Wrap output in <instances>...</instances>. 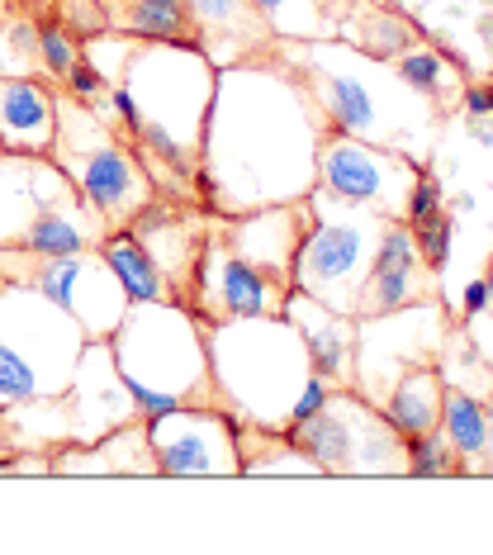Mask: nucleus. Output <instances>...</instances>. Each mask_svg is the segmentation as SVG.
<instances>
[{"mask_svg":"<svg viewBox=\"0 0 493 555\" xmlns=\"http://www.w3.org/2000/svg\"><path fill=\"white\" fill-rule=\"evenodd\" d=\"M271 53L303 81V91L313 95L333 133L399 147V153L427 162V143L437 138L441 109L408 91L389 62L361 53L337 34L309 43H271Z\"/></svg>","mask_w":493,"mask_h":555,"instance_id":"obj_3","label":"nucleus"},{"mask_svg":"<svg viewBox=\"0 0 493 555\" xmlns=\"http://www.w3.org/2000/svg\"><path fill=\"white\" fill-rule=\"evenodd\" d=\"M62 91H67L72 100H81V105H91L95 115H105L109 124H114V86L100 77V72L91 67V62H76V67L62 77Z\"/></svg>","mask_w":493,"mask_h":555,"instance_id":"obj_34","label":"nucleus"},{"mask_svg":"<svg viewBox=\"0 0 493 555\" xmlns=\"http://www.w3.org/2000/svg\"><path fill=\"white\" fill-rule=\"evenodd\" d=\"M129 233L147 247V257L157 261V271L167 275L171 295L185 299L190 295V275H195V257L199 243L209 233V209L199 199H171L157 195L152 205L129 223Z\"/></svg>","mask_w":493,"mask_h":555,"instance_id":"obj_15","label":"nucleus"},{"mask_svg":"<svg viewBox=\"0 0 493 555\" xmlns=\"http://www.w3.org/2000/svg\"><path fill=\"white\" fill-rule=\"evenodd\" d=\"M10 48H20V53H38V24L34 20L10 24Z\"/></svg>","mask_w":493,"mask_h":555,"instance_id":"obj_41","label":"nucleus"},{"mask_svg":"<svg viewBox=\"0 0 493 555\" xmlns=\"http://www.w3.org/2000/svg\"><path fill=\"white\" fill-rule=\"evenodd\" d=\"M100 257H105V267L114 271V281L124 285L129 299H176L167 275L157 271V261L147 257V247L129 229H109L105 243H100Z\"/></svg>","mask_w":493,"mask_h":555,"instance_id":"obj_28","label":"nucleus"},{"mask_svg":"<svg viewBox=\"0 0 493 555\" xmlns=\"http://www.w3.org/2000/svg\"><path fill=\"white\" fill-rule=\"evenodd\" d=\"M48 157L62 167V176L76 185V195L91 205L109 229H129L152 199L157 185L143 167V157L133 153V143L119 133V124L95 115L91 105L57 91V129Z\"/></svg>","mask_w":493,"mask_h":555,"instance_id":"obj_6","label":"nucleus"},{"mask_svg":"<svg viewBox=\"0 0 493 555\" xmlns=\"http://www.w3.org/2000/svg\"><path fill=\"white\" fill-rule=\"evenodd\" d=\"M91 337L43 289L5 281L0 289V409L67 395Z\"/></svg>","mask_w":493,"mask_h":555,"instance_id":"obj_7","label":"nucleus"},{"mask_svg":"<svg viewBox=\"0 0 493 555\" xmlns=\"http://www.w3.org/2000/svg\"><path fill=\"white\" fill-rule=\"evenodd\" d=\"M109 351L138 418L213 399L205 319L185 299H133L109 333Z\"/></svg>","mask_w":493,"mask_h":555,"instance_id":"obj_5","label":"nucleus"},{"mask_svg":"<svg viewBox=\"0 0 493 555\" xmlns=\"http://www.w3.org/2000/svg\"><path fill=\"white\" fill-rule=\"evenodd\" d=\"M337 39H347L351 48H361V53H371L379 62H394L399 53H408L417 43V34H413L408 20L394 15V10L347 0V10H341V20H337Z\"/></svg>","mask_w":493,"mask_h":555,"instance_id":"obj_25","label":"nucleus"},{"mask_svg":"<svg viewBox=\"0 0 493 555\" xmlns=\"http://www.w3.org/2000/svg\"><path fill=\"white\" fill-rule=\"evenodd\" d=\"M303 205H309V229L299 237L289 285L337 313H356V295H361L365 275H371L379 243H385V229L394 219L361 209V205H347V199L327 195L319 185L309 191Z\"/></svg>","mask_w":493,"mask_h":555,"instance_id":"obj_8","label":"nucleus"},{"mask_svg":"<svg viewBox=\"0 0 493 555\" xmlns=\"http://www.w3.org/2000/svg\"><path fill=\"white\" fill-rule=\"evenodd\" d=\"M213 229L223 233V243L233 247L237 257H247L251 267H261L265 275H275L281 285H289L299 237L309 229V205H303V199H295V205H265V209L233 214V219L213 214Z\"/></svg>","mask_w":493,"mask_h":555,"instance_id":"obj_18","label":"nucleus"},{"mask_svg":"<svg viewBox=\"0 0 493 555\" xmlns=\"http://www.w3.org/2000/svg\"><path fill=\"white\" fill-rule=\"evenodd\" d=\"M489 309V281L479 275V281L465 285V295H460V309H455V323H475L479 313Z\"/></svg>","mask_w":493,"mask_h":555,"instance_id":"obj_38","label":"nucleus"},{"mask_svg":"<svg viewBox=\"0 0 493 555\" xmlns=\"http://www.w3.org/2000/svg\"><path fill=\"white\" fill-rule=\"evenodd\" d=\"M76 185L62 176L53 157L0 153V247H15L20 233Z\"/></svg>","mask_w":493,"mask_h":555,"instance_id":"obj_20","label":"nucleus"},{"mask_svg":"<svg viewBox=\"0 0 493 555\" xmlns=\"http://www.w3.org/2000/svg\"><path fill=\"white\" fill-rule=\"evenodd\" d=\"M285 295H289V285H281L275 275H265L261 267H251L247 257H237V251L223 243V233L213 229V214H209V233H205V243H199L185 305L195 309L205 323H213V319L281 313Z\"/></svg>","mask_w":493,"mask_h":555,"instance_id":"obj_14","label":"nucleus"},{"mask_svg":"<svg viewBox=\"0 0 493 555\" xmlns=\"http://www.w3.org/2000/svg\"><path fill=\"white\" fill-rule=\"evenodd\" d=\"M441 295V275L423 261V251L413 243V229L403 219H394L385 229L371 275H365L361 295H356V313L351 319H371V313H394L417 299H437Z\"/></svg>","mask_w":493,"mask_h":555,"instance_id":"obj_17","label":"nucleus"},{"mask_svg":"<svg viewBox=\"0 0 493 555\" xmlns=\"http://www.w3.org/2000/svg\"><path fill=\"white\" fill-rule=\"evenodd\" d=\"M251 5H257V15L275 43H309V39H333L347 0H251Z\"/></svg>","mask_w":493,"mask_h":555,"instance_id":"obj_27","label":"nucleus"},{"mask_svg":"<svg viewBox=\"0 0 493 555\" xmlns=\"http://www.w3.org/2000/svg\"><path fill=\"white\" fill-rule=\"evenodd\" d=\"M15 5H24V0H15Z\"/></svg>","mask_w":493,"mask_h":555,"instance_id":"obj_45","label":"nucleus"},{"mask_svg":"<svg viewBox=\"0 0 493 555\" xmlns=\"http://www.w3.org/2000/svg\"><path fill=\"white\" fill-rule=\"evenodd\" d=\"M219 67L190 39H138L114 81V124L143 157L157 195L199 199V133Z\"/></svg>","mask_w":493,"mask_h":555,"instance_id":"obj_2","label":"nucleus"},{"mask_svg":"<svg viewBox=\"0 0 493 555\" xmlns=\"http://www.w3.org/2000/svg\"><path fill=\"white\" fill-rule=\"evenodd\" d=\"M465 327H470L475 347H479V351H484V357H489V365H493V305H489L484 313H479V319H475V323H465Z\"/></svg>","mask_w":493,"mask_h":555,"instance_id":"obj_40","label":"nucleus"},{"mask_svg":"<svg viewBox=\"0 0 493 555\" xmlns=\"http://www.w3.org/2000/svg\"><path fill=\"white\" fill-rule=\"evenodd\" d=\"M176 5H185V0H176Z\"/></svg>","mask_w":493,"mask_h":555,"instance_id":"obj_44","label":"nucleus"},{"mask_svg":"<svg viewBox=\"0 0 493 555\" xmlns=\"http://www.w3.org/2000/svg\"><path fill=\"white\" fill-rule=\"evenodd\" d=\"M0 447H5V441H0Z\"/></svg>","mask_w":493,"mask_h":555,"instance_id":"obj_46","label":"nucleus"},{"mask_svg":"<svg viewBox=\"0 0 493 555\" xmlns=\"http://www.w3.org/2000/svg\"><path fill=\"white\" fill-rule=\"evenodd\" d=\"M389 67L399 72V81L408 86V91H417L423 100H432L437 109L451 105V100H460V91H465V77H460V67H455V57L437 53V48L413 43L408 53H399Z\"/></svg>","mask_w":493,"mask_h":555,"instance_id":"obj_30","label":"nucleus"},{"mask_svg":"<svg viewBox=\"0 0 493 555\" xmlns=\"http://www.w3.org/2000/svg\"><path fill=\"white\" fill-rule=\"evenodd\" d=\"M237 413L223 403H181V409L147 418L152 461L161 479H237L243 447H237Z\"/></svg>","mask_w":493,"mask_h":555,"instance_id":"obj_12","label":"nucleus"},{"mask_svg":"<svg viewBox=\"0 0 493 555\" xmlns=\"http://www.w3.org/2000/svg\"><path fill=\"white\" fill-rule=\"evenodd\" d=\"M57 129V91L34 77H0V153L48 157Z\"/></svg>","mask_w":493,"mask_h":555,"instance_id":"obj_22","label":"nucleus"},{"mask_svg":"<svg viewBox=\"0 0 493 555\" xmlns=\"http://www.w3.org/2000/svg\"><path fill=\"white\" fill-rule=\"evenodd\" d=\"M285 433L313 456L319 475H337V479L403 475V461H408V441L379 413V403L356 395L351 385H333L323 409L313 418L285 427Z\"/></svg>","mask_w":493,"mask_h":555,"instance_id":"obj_9","label":"nucleus"},{"mask_svg":"<svg viewBox=\"0 0 493 555\" xmlns=\"http://www.w3.org/2000/svg\"><path fill=\"white\" fill-rule=\"evenodd\" d=\"M213 403L237 413V423L285 433L323 409L333 380H323L309 361V347L285 313L205 323Z\"/></svg>","mask_w":493,"mask_h":555,"instance_id":"obj_4","label":"nucleus"},{"mask_svg":"<svg viewBox=\"0 0 493 555\" xmlns=\"http://www.w3.org/2000/svg\"><path fill=\"white\" fill-rule=\"evenodd\" d=\"M437 433L451 441L455 461H460V475H484V451H489V403L484 399L446 389Z\"/></svg>","mask_w":493,"mask_h":555,"instance_id":"obj_26","label":"nucleus"},{"mask_svg":"<svg viewBox=\"0 0 493 555\" xmlns=\"http://www.w3.org/2000/svg\"><path fill=\"white\" fill-rule=\"evenodd\" d=\"M281 313L295 323V333L303 337L313 371H319L323 380H333V385H351V361H356V319L319 305V299L303 295V289H289Z\"/></svg>","mask_w":493,"mask_h":555,"instance_id":"obj_21","label":"nucleus"},{"mask_svg":"<svg viewBox=\"0 0 493 555\" xmlns=\"http://www.w3.org/2000/svg\"><path fill=\"white\" fill-rule=\"evenodd\" d=\"M105 15L129 39H190V15L176 0H105Z\"/></svg>","mask_w":493,"mask_h":555,"instance_id":"obj_31","label":"nucleus"},{"mask_svg":"<svg viewBox=\"0 0 493 555\" xmlns=\"http://www.w3.org/2000/svg\"><path fill=\"white\" fill-rule=\"evenodd\" d=\"M38 62H43L48 77L62 81L76 62H81V39H76L67 24H57V20L38 24Z\"/></svg>","mask_w":493,"mask_h":555,"instance_id":"obj_33","label":"nucleus"},{"mask_svg":"<svg viewBox=\"0 0 493 555\" xmlns=\"http://www.w3.org/2000/svg\"><path fill=\"white\" fill-rule=\"evenodd\" d=\"M460 109H465V119H493V81L489 86H465Z\"/></svg>","mask_w":493,"mask_h":555,"instance_id":"obj_39","label":"nucleus"},{"mask_svg":"<svg viewBox=\"0 0 493 555\" xmlns=\"http://www.w3.org/2000/svg\"><path fill=\"white\" fill-rule=\"evenodd\" d=\"M446 209V185L437 181V171L432 167H423L413 176V185H408V199H403V214L399 219L408 223V229H417V223H427L432 214Z\"/></svg>","mask_w":493,"mask_h":555,"instance_id":"obj_35","label":"nucleus"},{"mask_svg":"<svg viewBox=\"0 0 493 555\" xmlns=\"http://www.w3.org/2000/svg\"><path fill=\"white\" fill-rule=\"evenodd\" d=\"M0 275L43 289L53 305H62L81 323L86 337H109L133 305V299L124 295V285L114 281V271L105 267L100 247L67 251V257H43V261L24 257L20 247H0Z\"/></svg>","mask_w":493,"mask_h":555,"instance_id":"obj_11","label":"nucleus"},{"mask_svg":"<svg viewBox=\"0 0 493 555\" xmlns=\"http://www.w3.org/2000/svg\"><path fill=\"white\" fill-rule=\"evenodd\" d=\"M484 475H493V399H489V451H484Z\"/></svg>","mask_w":493,"mask_h":555,"instance_id":"obj_42","label":"nucleus"},{"mask_svg":"<svg viewBox=\"0 0 493 555\" xmlns=\"http://www.w3.org/2000/svg\"><path fill=\"white\" fill-rule=\"evenodd\" d=\"M455 313L446 299H417L394 313H371L356 319V361H351V389L379 403L389 395V385L413 365L437 361L441 343H446Z\"/></svg>","mask_w":493,"mask_h":555,"instance_id":"obj_10","label":"nucleus"},{"mask_svg":"<svg viewBox=\"0 0 493 555\" xmlns=\"http://www.w3.org/2000/svg\"><path fill=\"white\" fill-rule=\"evenodd\" d=\"M432 365H437V375L446 389H460V395H475L484 403L493 399V365H489L484 351L475 347V337L465 323H451V333H446V343H441Z\"/></svg>","mask_w":493,"mask_h":555,"instance_id":"obj_29","label":"nucleus"},{"mask_svg":"<svg viewBox=\"0 0 493 555\" xmlns=\"http://www.w3.org/2000/svg\"><path fill=\"white\" fill-rule=\"evenodd\" d=\"M57 24H67L76 39H95L109 29L105 0H57Z\"/></svg>","mask_w":493,"mask_h":555,"instance_id":"obj_37","label":"nucleus"},{"mask_svg":"<svg viewBox=\"0 0 493 555\" xmlns=\"http://www.w3.org/2000/svg\"><path fill=\"white\" fill-rule=\"evenodd\" d=\"M0 289H5V275H0Z\"/></svg>","mask_w":493,"mask_h":555,"instance_id":"obj_43","label":"nucleus"},{"mask_svg":"<svg viewBox=\"0 0 493 555\" xmlns=\"http://www.w3.org/2000/svg\"><path fill=\"white\" fill-rule=\"evenodd\" d=\"M441 399H446V385H441L437 365H413V371H403L394 385H389V395L379 399V413H385L389 423H394V433L403 441L423 437V433H437L441 423Z\"/></svg>","mask_w":493,"mask_h":555,"instance_id":"obj_24","label":"nucleus"},{"mask_svg":"<svg viewBox=\"0 0 493 555\" xmlns=\"http://www.w3.org/2000/svg\"><path fill=\"white\" fill-rule=\"evenodd\" d=\"M105 233H109V223L100 219V214L86 205L76 191H67L62 199H53L38 219L29 223V229L20 233V251L24 257H34V261H43V257H67V251H86V247H100L105 243Z\"/></svg>","mask_w":493,"mask_h":555,"instance_id":"obj_23","label":"nucleus"},{"mask_svg":"<svg viewBox=\"0 0 493 555\" xmlns=\"http://www.w3.org/2000/svg\"><path fill=\"white\" fill-rule=\"evenodd\" d=\"M403 475H417V479H455V475H460V461H455L451 441L441 437V433H423V437L408 441Z\"/></svg>","mask_w":493,"mask_h":555,"instance_id":"obj_32","label":"nucleus"},{"mask_svg":"<svg viewBox=\"0 0 493 555\" xmlns=\"http://www.w3.org/2000/svg\"><path fill=\"white\" fill-rule=\"evenodd\" d=\"M323 138V109L271 48L228 62L219 67L205 133H199V205L233 219L247 209L309 199L319 185Z\"/></svg>","mask_w":493,"mask_h":555,"instance_id":"obj_1","label":"nucleus"},{"mask_svg":"<svg viewBox=\"0 0 493 555\" xmlns=\"http://www.w3.org/2000/svg\"><path fill=\"white\" fill-rule=\"evenodd\" d=\"M67 427H72V441H100L105 433H114L119 423L138 418L129 389H124L119 371H114V351H109V337H91L76 361V375L67 385Z\"/></svg>","mask_w":493,"mask_h":555,"instance_id":"obj_16","label":"nucleus"},{"mask_svg":"<svg viewBox=\"0 0 493 555\" xmlns=\"http://www.w3.org/2000/svg\"><path fill=\"white\" fill-rule=\"evenodd\" d=\"M423 167H432V162H417L408 153H399V147L361 143V138H351V133L327 129L323 147H319V191L347 199V205L375 209V214H385V219H399L413 176Z\"/></svg>","mask_w":493,"mask_h":555,"instance_id":"obj_13","label":"nucleus"},{"mask_svg":"<svg viewBox=\"0 0 493 555\" xmlns=\"http://www.w3.org/2000/svg\"><path fill=\"white\" fill-rule=\"evenodd\" d=\"M185 15H190V43H195L213 67L257 57L275 43L251 0H185Z\"/></svg>","mask_w":493,"mask_h":555,"instance_id":"obj_19","label":"nucleus"},{"mask_svg":"<svg viewBox=\"0 0 493 555\" xmlns=\"http://www.w3.org/2000/svg\"><path fill=\"white\" fill-rule=\"evenodd\" d=\"M451 237H455V223H451L446 209L432 214L427 223H417V229H413L417 251H423V261H427V267H432L437 275H446V267H451Z\"/></svg>","mask_w":493,"mask_h":555,"instance_id":"obj_36","label":"nucleus"}]
</instances>
